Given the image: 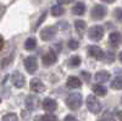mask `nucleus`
Here are the masks:
<instances>
[{"instance_id":"dca6fc26","label":"nucleus","mask_w":122,"mask_h":121,"mask_svg":"<svg viewBox=\"0 0 122 121\" xmlns=\"http://www.w3.org/2000/svg\"><path fill=\"white\" fill-rule=\"evenodd\" d=\"M75 28L77 33L79 34V37H83L84 32H86V28H87V25L84 21H82V20H77V21L75 22Z\"/></svg>"},{"instance_id":"f8f14e48","label":"nucleus","mask_w":122,"mask_h":121,"mask_svg":"<svg viewBox=\"0 0 122 121\" xmlns=\"http://www.w3.org/2000/svg\"><path fill=\"white\" fill-rule=\"evenodd\" d=\"M109 40H110V44H111V45L115 47V48H117V47H120L121 43H122V36H121V33H118V32H112V33H110Z\"/></svg>"},{"instance_id":"f3484780","label":"nucleus","mask_w":122,"mask_h":121,"mask_svg":"<svg viewBox=\"0 0 122 121\" xmlns=\"http://www.w3.org/2000/svg\"><path fill=\"white\" fill-rule=\"evenodd\" d=\"M72 12L73 15H78V16H82L86 12V5L82 1H78L73 7H72Z\"/></svg>"},{"instance_id":"7ed1b4c3","label":"nucleus","mask_w":122,"mask_h":121,"mask_svg":"<svg viewBox=\"0 0 122 121\" xmlns=\"http://www.w3.org/2000/svg\"><path fill=\"white\" fill-rule=\"evenodd\" d=\"M87 108L90 113L98 114L101 110V104L94 95H88L87 97Z\"/></svg>"},{"instance_id":"f257e3e1","label":"nucleus","mask_w":122,"mask_h":121,"mask_svg":"<svg viewBox=\"0 0 122 121\" xmlns=\"http://www.w3.org/2000/svg\"><path fill=\"white\" fill-rule=\"evenodd\" d=\"M83 100H82V94L78 92H72L70 93L67 99H66V105L71 109V110H77L81 108Z\"/></svg>"},{"instance_id":"c756f323","label":"nucleus","mask_w":122,"mask_h":121,"mask_svg":"<svg viewBox=\"0 0 122 121\" xmlns=\"http://www.w3.org/2000/svg\"><path fill=\"white\" fill-rule=\"evenodd\" d=\"M64 121H77V120H76V117H75L73 115H67V116L64 119Z\"/></svg>"},{"instance_id":"7c9ffc66","label":"nucleus","mask_w":122,"mask_h":121,"mask_svg":"<svg viewBox=\"0 0 122 121\" xmlns=\"http://www.w3.org/2000/svg\"><path fill=\"white\" fill-rule=\"evenodd\" d=\"M75 1V0H57V3L61 5V4H70V3H72Z\"/></svg>"},{"instance_id":"c85d7f7f","label":"nucleus","mask_w":122,"mask_h":121,"mask_svg":"<svg viewBox=\"0 0 122 121\" xmlns=\"http://www.w3.org/2000/svg\"><path fill=\"white\" fill-rule=\"evenodd\" d=\"M81 75H82V78H83L84 81H87V82H89V81H90V74H89V72L82 71V72H81Z\"/></svg>"},{"instance_id":"2eb2a0df","label":"nucleus","mask_w":122,"mask_h":121,"mask_svg":"<svg viewBox=\"0 0 122 121\" xmlns=\"http://www.w3.org/2000/svg\"><path fill=\"white\" fill-rule=\"evenodd\" d=\"M94 78H95L97 82L104 83V82H107V81L110 79V74L107 71H99V72L95 74Z\"/></svg>"},{"instance_id":"9b49d317","label":"nucleus","mask_w":122,"mask_h":121,"mask_svg":"<svg viewBox=\"0 0 122 121\" xmlns=\"http://www.w3.org/2000/svg\"><path fill=\"white\" fill-rule=\"evenodd\" d=\"M57 108V103L55 102L54 99L51 98H45L43 100V109L48 113H51V111H55Z\"/></svg>"},{"instance_id":"aec40b11","label":"nucleus","mask_w":122,"mask_h":121,"mask_svg":"<svg viewBox=\"0 0 122 121\" xmlns=\"http://www.w3.org/2000/svg\"><path fill=\"white\" fill-rule=\"evenodd\" d=\"M36 47H37V40H36V38H28V39H26L25 48H26L27 50H33V49H36Z\"/></svg>"},{"instance_id":"412c9836","label":"nucleus","mask_w":122,"mask_h":121,"mask_svg":"<svg viewBox=\"0 0 122 121\" xmlns=\"http://www.w3.org/2000/svg\"><path fill=\"white\" fill-rule=\"evenodd\" d=\"M67 64H68V66H71V67H77V66H79V65H81V58H79V56H77V55L71 56V58L68 59Z\"/></svg>"},{"instance_id":"b1692460","label":"nucleus","mask_w":122,"mask_h":121,"mask_svg":"<svg viewBox=\"0 0 122 121\" xmlns=\"http://www.w3.org/2000/svg\"><path fill=\"white\" fill-rule=\"evenodd\" d=\"M1 121H18V117L14 113H9V114H6V115L3 116Z\"/></svg>"},{"instance_id":"cd10ccee","label":"nucleus","mask_w":122,"mask_h":121,"mask_svg":"<svg viewBox=\"0 0 122 121\" xmlns=\"http://www.w3.org/2000/svg\"><path fill=\"white\" fill-rule=\"evenodd\" d=\"M45 16H46V12H43L42 14V16H40V18L38 20V21H37V23H36V27H34V29H37L40 25H42V22L44 21V18H45Z\"/></svg>"},{"instance_id":"0eeeda50","label":"nucleus","mask_w":122,"mask_h":121,"mask_svg":"<svg viewBox=\"0 0 122 121\" xmlns=\"http://www.w3.org/2000/svg\"><path fill=\"white\" fill-rule=\"evenodd\" d=\"M29 87H30V90L34 93H43L45 90V86L43 84V82L39 78H32L30 79Z\"/></svg>"},{"instance_id":"2f4dec72","label":"nucleus","mask_w":122,"mask_h":121,"mask_svg":"<svg viewBox=\"0 0 122 121\" xmlns=\"http://www.w3.org/2000/svg\"><path fill=\"white\" fill-rule=\"evenodd\" d=\"M34 121H44V116H36Z\"/></svg>"},{"instance_id":"ddd939ff","label":"nucleus","mask_w":122,"mask_h":121,"mask_svg":"<svg viewBox=\"0 0 122 121\" xmlns=\"http://www.w3.org/2000/svg\"><path fill=\"white\" fill-rule=\"evenodd\" d=\"M26 106L28 110H36L38 106V98L36 95H28L26 98Z\"/></svg>"},{"instance_id":"5701e85b","label":"nucleus","mask_w":122,"mask_h":121,"mask_svg":"<svg viewBox=\"0 0 122 121\" xmlns=\"http://www.w3.org/2000/svg\"><path fill=\"white\" fill-rule=\"evenodd\" d=\"M99 121H115V116L112 113H110V111H105L103 115H101L100 120Z\"/></svg>"},{"instance_id":"f704fd0d","label":"nucleus","mask_w":122,"mask_h":121,"mask_svg":"<svg viewBox=\"0 0 122 121\" xmlns=\"http://www.w3.org/2000/svg\"><path fill=\"white\" fill-rule=\"evenodd\" d=\"M118 59H120V61L122 63V52L120 53V55H118Z\"/></svg>"},{"instance_id":"f03ea898","label":"nucleus","mask_w":122,"mask_h":121,"mask_svg":"<svg viewBox=\"0 0 122 121\" xmlns=\"http://www.w3.org/2000/svg\"><path fill=\"white\" fill-rule=\"evenodd\" d=\"M88 37L94 40V42H99V40L104 37V28L97 25V26H93L88 29Z\"/></svg>"},{"instance_id":"a878e982","label":"nucleus","mask_w":122,"mask_h":121,"mask_svg":"<svg viewBox=\"0 0 122 121\" xmlns=\"http://www.w3.org/2000/svg\"><path fill=\"white\" fill-rule=\"evenodd\" d=\"M67 47L71 50H76L78 48V42H77V40H75V39H70L68 43H67Z\"/></svg>"},{"instance_id":"a211bd4d","label":"nucleus","mask_w":122,"mask_h":121,"mask_svg":"<svg viewBox=\"0 0 122 121\" xmlns=\"http://www.w3.org/2000/svg\"><path fill=\"white\" fill-rule=\"evenodd\" d=\"M92 90L97 94V95H99V97H104V95H106V93H107V90H106V88L104 87V86H101V84H94L93 87H92Z\"/></svg>"},{"instance_id":"6e6552de","label":"nucleus","mask_w":122,"mask_h":121,"mask_svg":"<svg viewBox=\"0 0 122 121\" xmlns=\"http://www.w3.org/2000/svg\"><path fill=\"white\" fill-rule=\"evenodd\" d=\"M90 14H92V18L101 20V18H104L105 15H106V9L103 5H95L93 9H92Z\"/></svg>"},{"instance_id":"39448f33","label":"nucleus","mask_w":122,"mask_h":121,"mask_svg":"<svg viewBox=\"0 0 122 121\" xmlns=\"http://www.w3.org/2000/svg\"><path fill=\"white\" fill-rule=\"evenodd\" d=\"M25 68L28 71V74H34L38 70V63L34 56H28L25 59Z\"/></svg>"},{"instance_id":"4be33fe9","label":"nucleus","mask_w":122,"mask_h":121,"mask_svg":"<svg viewBox=\"0 0 122 121\" xmlns=\"http://www.w3.org/2000/svg\"><path fill=\"white\" fill-rule=\"evenodd\" d=\"M111 88L112 89H122V76H117L112 79Z\"/></svg>"},{"instance_id":"393cba45","label":"nucleus","mask_w":122,"mask_h":121,"mask_svg":"<svg viewBox=\"0 0 122 121\" xmlns=\"http://www.w3.org/2000/svg\"><path fill=\"white\" fill-rule=\"evenodd\" d=\"M114 16L116 17V20H117L118 22L122 23V9H120V7L115 9L114 10Z\"/></svg>"},{"instance_id":"6ab92c4d","label":"nucleus","mask_w":122,"mask_h":121,"mask_svg":"<svg viewBox=\"0 0 122 121\" xmlns=\"http://www.w3.org/2000/svg\"><path fill=\"white\" fill-rule=\"evenodd\" d=\"M51 14H53V16H61L65 14V9L62 7V5L57 4V5L51 7Z\"/></svg>"},{"instance_id":"473e14b6","label":"nucleus","mask_w":122,"mask_h":121,"mask_svg":"<svg viewBox=\"0 0 122 121\" xmlns=\"http://www.w3.org/2000/svg\"><path fill=\"white\" fill-rule=\"evenodd\" d=\"M117 116H118L120 121H122V111H118V113H117Z\"/></svg>"},{"instance_id":"72a5a7b5","label":"nucleus","mask_w":122,"mask_h":121,"mask_svg":"<svg viewBox=\"0 0 122 121\" xmlns=\"http://www.w3.org/2000/svg\"><path fill=\"white\" fill-rule=\"evenodd\" d=\"M101 1H104V3H114L115 0H101Z\"/></svg>"},{"instance_id":"1a4fd4ad","label":"nucleus","mask_w":122,"mask_h":121,"mask_svg":"<svg viewBox=\"0 0 122 121\" xmlns=\"http://www.w3.org/2000/svg\"><path fill=\"white\" fill-rule=\"evenodd\" d=\"M88 53L92 58H94L97 60H103L105 56V53L103 52V49L97 47V45H90L88 47Z\"/></svg>"},{"instance_id":"20e7f679","label":"nucleus","mask_w":122,"mask_h":121,"mask_svg":"<svg viewBox=\"0 0 122 121\" xmlns=\"http://www.w3.org/2000/svg\"><path fill=\"white\" fill-rule=\"evenodd\" d=\"M57 32V28L55 26H48L45 28H43L42 31H40V38H42L44 42H48V40H51L55 34Z\"/></svg>"},{"instance_id":"4468645a","label":"nucleus","mask_w":122,"mask_h":121,"mask_svg":"<svg viewBox=\"0 0 122 121\" xmlns=\"http://www.w3.org/2000/svg\"><path fill=\"white\" fill-rule=\"evenodd\" d=\"M67 87L71 88V89H76V88H79L81 86H82V82L79 81V78L75 77V76H71L67 78V82H66Z\"/></svg>"},{"instance_id":"bb28decb","label":"nucleus","mask_w":122,"mask_h":121,"mask_svg":"<svg viewBox=\"0 0 122 121\" xmlns=\"http://www.w3.org/2000/svg\"><path fill=\"white\" fill-rule=\"evenodd\" d=\"M44 121H57V119L53 114H46V115H44Z\"/></svg>"},{"instance_id":"423d86ee","label":"nucleus","mask_w":122,"mask_h":121,"mask_svg":"<svg viewBox=\"0 0 122 121\" xmlns=\"http://www.w3.org/2000/svg\"><path fill=\"white\" fill-rule=\"evenodd\" d=\"M11 82L16 88H22V87H25L26 79H25V76L20 71H15L11 76Z\"/></svg>"},{"instance_id":"9d476101","label":"nucleus","mask_w":122,"mask_h":121,"mask_svg":"<svg viewBox=\"0 0 122 121\" xmlns=\"http://www.w3.org/2000/svg\"><path fill=\"white\" fill-rule=\"evenodd\" d=\"M57 60V55L55 52H53V50H49V52L43 56V64L45 66H51L56 63Z\"/></svg>"}]
</instances>
